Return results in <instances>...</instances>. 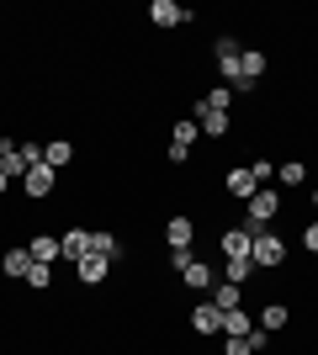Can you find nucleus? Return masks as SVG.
Wrapping results in <instances>:
<instances>
[{
  "label": "nucleus",
  "instance_id": "obj_1",
  "mask_svg": "<svg viewBox=\"0 0 318 355\" xmlns=\"http://www.w3.org/2000/svg\"><path fill=\"white\" fill-rule=\"evenodd\" d=\"M249 260H255V270H281V266H287V239L276 234V228H255V239H249Z\"/></svg>",
  "mask_w": 318,
  "mask_h": 355
},
{
  "label": "nucleus",
  "instance_id": "obj_2",
  "mask_svg": "<svg viewBox=\"0 0 318 355\" xmlns=\"http://www.w3.org/2000/svg\"><path fill=\"white\" fill-rule=\"evenodd\" d=\"M212 53H218V74H223V85L233 90V96H249V85H244V74H239V53H244V48L233 43V37H218Z\"/></svg>",
  "mask_w": 318,
  "mask_h": 355
},
{
  "label": "nucleus",
  "instance_id": "obj_3",
  "mask_svg": "<svg viewBox=\"0 0 318 355\" xmlns=\"http://www.w3.org/2000/svg\"><path fill=\"white\" fill-rule=\"evenodd\" d=\"M276 212H281V191H271V186H260V191L244 202V223H249V228H271Z\"/></svg>",
  "mask_w": 318,
  "mask_h": 355
},
{
  "label": "nucleus",
  "instance_id": "obj_4",
  "mask_svg": "<svg viewBox=\"0 0 318 355\" xmlns=\"http://www.w3.org/2000/svg\"><path fill=\"white\" fill-rule=\"evenodd\" d=\"M21 191H27V202H48V196L59 191V170H48V164H32L27 175H21Z\"/></svg>",
  "mask_w": 318,
  "mask_h": 355
},
{
  "label": "nucleus",
  "instance_id": "obj_5",
  "mask_svg": "<svg viewBox=\"0 0 318 355\" xmlns=\"http://www.w3.org/2000/svg\"><path fill=\"white\" fill-rule=\"evenodd\" d=\"M249 239H255V228H249V223H228L223 234H218L223 260H249Z\"/></svg>",
  "mask_w": 318,
  "mask_h": 355
},
{
  "label": "nucleus",
  "instance_id": "obj_6",
  "mask_svg": "<svg viewBox=\"0 0 318 355\" xmlns=\"http://www.w3.org/2000/svg\"><path fill=\"white\" fill-rule=\"evenodd\" d=\"M59 250H64V260H69V266H80V260L91 254V228H80V223H69V228L59 234Z\"/></svg>",
  "mask_w": 318,
  "mask_h": 355
},
{
  "label": "nucleus",
  "instance_id": "obj_7",
  "mask_svg": "<svg viewBox=\"0 0 318 355\" xmlns=\"http://www.w3.org/2000/svg\"><path fill=\"white\" fill-rule=\"evenodd\" d=\"M191 334H202V340H212V334H223V308H212L207 297H202L197 308H191Z\"/></svg>",
  "mask_w": 318,
  "mask_h": 355
},
{
  "label": "nucleus",
  "instance_id": "obj_8",
  "mask_svg": "<svg viewBox=\"0 0 318 355\" xmlns=\"http://www.w3.org/2000/svg\"><path fill=\"white\" fill-rule=\"evenodd\" d=\"M191 122L202 128V138H228L233 133V117H228V112H207L202 101H197V112H191Z\"/></svg>",
  "mask_w": 318,
  "mask_h": 355
},
{
  "label": "nucleus",
  "instance_id": "obj_9",
  "mask_svg": "<svg viewBox=\"0 0 318 355\" xmlns=\"http://www.w3.org/2000/svg\"><path fill=\"white\" fill-rule=\"evenodd\" d=\"M149 21L159 32H170V27H186V21H191V11H186V6H175V0H154L149 6Z\"/></svg>",
  "mask_w": 318,
  "mask_h": 355
},
{
  "label": "nucleus",
  "instance_id": "obj_10",
  "mask_svg": "<svg viewBox=\"0 0 318 355\" xmlns=\"http://www.w3.org/2000/svg\"><path fill=\"white\" fill-rule=\"evenodd\" d=\"M223 191L233 196V202H249V196L260 191V180L249 175V164H233V170H228V175H223Z\"/></svg>",
  "mask_w": 318,
  "mask_h": 355
},
{
  "label": "nucleus",
  "instance_id": "obj_11",
  "mask_svg": "<svg viewBox=\"0 0 318 355\" xmlns=\"http://www.w3.org/2000/svg\"><path fill=\"white\" fill-rule=\"evenodd\" d=\"M244 292H249V286L223 282V276H218V282H212V292H207V302H212V308H223V313H233V308H244Z\"/></svg>",
  "mask_w": 318,
  "mask_h": 355
},
{
  "label": "nucleus",
  "instance_id": "obj_12",
  "mask_svg": "<svg viewBox=\"0 0 318 355\" xmlns=\"http://www.w3.org/2000/svg\"><path fill=\"white\" fill-rule=\"evenodd\" d=\"M165 244L170 250H191V244H197V223L186 218V212H175V218L165 223Z\"/></svg>",
  "mask_w": 318,
  "mask_h": 355
},
{
  "label": "nucleus",
  "instance_id": "obj_13",
  "mask_svg": "<svg viewBox=\"0 0 318 355\" xmlns=\"http://www.w3.org/2000/svg\"><path fill=\"white\" fill-rule=\"evenodd\" d=\"M112 270H117V266H112L106 254H85V260L75 266V276H80V286H101L106 276H112Z\"/></svg>",
  "mask_w": 318,
  "mask_h": 355
},
{
  "label": "nucleus",
  "instance_id": "obj_14",
  "mask_svg": "<svg viewBox=\"0 0 318 355\" xmlns=\"http://www.w3.org/2000/svg\"><path fill=\"white\" fill-rule=\"evenodd\" d=\"M27 254L37 260V266H59V260H64V250H59V234H32Z\"/></svg>",
  "mask_w": 318,
  "mask_h": 355
},
{
  "label": "nucleus",
  "instance_id": "obj_15",
  "mask_svg": "<svg viewBox=\"0 0 318 355\" xmlns=\"http://www.w3.org/2000/svg\"><path fill=\"white\" fill-rule=\"evenodd\" d=\"M181 282L191 286V292H202V297H207V292H212V282H218V270H212L207 260H202V254H197V260H191V266L181 270Z\"/></svg>",
  "mask_w": 318,
  "mask_h": 355
},
{
  "label": "nucleus",
  "instance_id": "obj_16",
  "mask_svg": "<svg viewBox=\"0 0 318 355\" xmlns=\"http://www.w3.org/2000/svg\"><path fill=\"white\" fill-rule=\"evenodd\" d=\"M43 164L48 170H69V164H75V144H69V138H48L43 144Z\"/></svg>",
  "mask_w": 318,
  "mask_h": 355
},
{
  "label": "nucleus",
  "instance_id": "obj_17",
  "mask_svg": "<svg viewBox=\"0 0 318 355\" xmlns=\"http://www.w3.org/2000/svg\"><path fill=\"white\" fill-rule=\"evenodd\" d=\"M91 254H106L112 266L122 260V239L112 234V228H91Z\"/></svg>",
  "mask_w": 318,
  "mask_h": 355
},
{
  "label": "nucleus",
  "instance_id": "obj_18",
  "mask_svg": "<svg viewBox=\"0 0 318 355\" xmlns=\"http://www.w3.org/2000/svg\"><path fill=\"white\" fill-rule=\"evenodd\" d=\"M287 324H292V308H287V302H265V308H260V329H265V334H281Z\"/></svg>",
  "mask_w": 318,
  "mask_h": 355
},
{
  "label": "nucleus",
  "instance_id": "obj_19",
  "mask_svg": "<svg viewBox=\"0 0 318 355\" xmlns=\"http://www.w3.org/2000/svg\"><path fill=\"white\" fill-rule=\"evenodd\" d=\"M265 64H271V59H265L260 48H244V53H239V74H244V85H249V90H255V80L265 74Z\"/></svg>",
  "mask_w": 318,
  "mask_h": 355
},
{
  "label": "nucleus",
  "instance_id": "obj_20",
  "mask_svg": "<svg viewBox=\"0 0 318 355\" xmlns=\"http://www.w3.org/2000/svg\"><path fill=\"white\" fill-rule=\"evenodd\" d=\"M0 175H11L16 186H21V175H27V159H21L16 138H6V154H0Z\"/></svg>",
  "mask_w": 318,
  "mask_h": 355
},
{
  "label": "nucleus",
  "instance_id": "obj_21",
  "mask_svg": "<svg viewBox=\"0 0 318 355\" xmlns=\"http://www.w3.org/2000/svg\"><path fill=\"white\" fill-rule=\"evenodd\" d=\"M27 266H32L27 250H6L0 254V276H11V282H27Z\"/></svg>",
  "mask_w": 318,
  "mask_h": 355
},
{
  "label": "nucleus",
  "instance_id": "obj_22",
  "mask_svg": "<svg viewBox=\"0 0 318 355\" xmlns=\"http://www.w3.org/2000/svg\"><path fill=\"white\" fill-rule=\"evenodd\" d=\"M249 329H255V313H244V308L223 313V340H244Z\"/></svg>",
  "mask_w": 318,
  "mask_h": 355
},
{
  "label": "nucleus",
  "instance_id": "obj_23",
  "mask_svg": "<svg viewBox=\"0 0 318 355\" xmlns=\"http://www.w3.org/2000/svg\"><path fill=\"white\" fill-rule=\"evenodd\" d=\"M223 282H239V286H249L255 282V260H223V270H218Z\"/></svg>",
  "mask_w": 318,
  "mask_h": 355
},
{
  "label": "nucleus",
  "instance_id": "obj_24",
  "mask_svg": "<svg viewBox=\"0 0 318 355\" xmlns=\"http://www.w3.org/2000/svg\"><path fill=\"white\" fill-rule=\"evenodd\" d=\"M233 101H239V96H233L228 85H212L207 96H202V106H207V112H233Z\"/></svg>",
  "mask_w": 318,
  "mask_h": 355
},
{
  "label": "nucleus",
  "instance_id": "obj_25",
  "mask_svg": "<svg viewBox=\"0 0 318 355\" xmlns=\"http://www.w3.org/2000/svg\"><path fill=\"white\" fill-rule=\"evenodd\" d=\"M276 180H281V186H303V180H308V164L303 159H281V164H276Z\"/></svg>",
  "mask_w": 318,
  "mask_h": 355
},
{
  "label": "nucleus",
  "instance_id": "obj_26",
  "mask_svg": "<svg viewBox=\"0 0 318 355\" xmlns=\"http://www.w3.org/2000/svg\"><path fill=\"white\" fill-rule=\"evenodd\" d=\"M197 138H202V128H197V122H191V117H181V122H175V128H170V144H181V148H191V144H197Z\"/></svg>",
  "mask_w": 318,
  "mask_h": 355
},
{
  "label": "nucleus",
  "instance_id": "obj_27",
  "mask_svg": "<svg viewBox=\"0 0 318 355\" xmlns=\"http://www.w3.org/2000/svg\"><path fill=\"white\" fill-rule=\"evenodd\" d=\"M27 286L32 292H48V286H53V266H37V260H32L27 266Z\"/></svg>",
  "mask_w": 318,
  "mask_h": 355
},
{
  "label": "nucleus",
  "instance_id": "obj_28",
  "mask_svg": "<svg viewBox=\"0 0 318 355\" xmlns=\"http://www.w3.org/2000/svg\"><path fill=\"white\" fill-rule=\"evenodd\" d=\"M249 175H255V180H276V164L271 159H255V164H249Z\"/></svg>",
  "mask_w": 318,
  "mask_h": 355
},
{
  "label": "nucleus",
  "instance_id": "obj_29",
  "mask_svg": "<svg viewBox=\"0 0 318 355\" xmlns=\"http://www.w3.org/2000/svg\"><path fill=\"white\" fill-rule=\"evenodd\" d=\"M303 250H308V254H318V218L303 228Z\"/></svg>",
  "mask_w": 318,
  "mask_h": 355
},
{
  "label": "nucleus",
  "instance_id": "obj_30",
  "mask_svg": "<svg viewBox=\"0 0 318 355\" xmlns=\"http://www.w3.org/2000/svg\"><path fill=\"white\" fill-rule=\"evenodd\" d=\"M165 159H170V164H186V159H191V148H181V144H170V148H165Z\"/></svg>",
  "mask_w": 318,
  "mask_h": 355
},
{
  "label": "nucleus",
  "instance_id": "obj_31",
  "mask_svg": "<svg viewBox=\"0 0 318 355\" xmlns=\"http://www.w3.org/2000/svg\"><path fill=\"white\" fill-rule=\"evenodd\" d=\"M223 355H249V340H223Z\"/></svg>",
  "mask_w": 318,
  "mask_h": 355
},
{
  "label": "nucleus",
  "instance_id": "obj_32",
  "mask_svg": "<svg viewBox=\"0 0 318 355\" xmlns=\"http://www.w3.org/2000/svg\"><path fill=\"white\" fill-rule=\"evenodd\" d=\"M11 186H16V180H11V175H0V196H6V191H11Z\"/></svg>",
  "mask_w": 318,
  "mask_h": 355
},
{
  "label": "nucleus",
  "instance_id": "obj_33",
  "mask_svg": "<svg viewBox=\"0 0 318 355\" xmlns=\"http://www.w3.org/2000/svg\"><path fill=\"white\" fill-rule=\"evenodd\" d=\"M313 207H318V186H313Z\"/></svg>",
  "mask_w": 318,
  "mask_h": 355
},
{
  "label": "nucleus",
  "instance_id": "obj_34",
  "mask_svg": "<svg viewBox=\"0 0 318 355\" xmlns=\"http://www.w3.org/2000/svg\"><path fill=\"white\" fill-rule=\"evenodd\" d=\"M0 154H6V138H0Z\"/></svg>",
  "mask_w": 318,
  "mask_h": 355
}]
</instances>
